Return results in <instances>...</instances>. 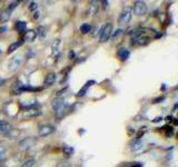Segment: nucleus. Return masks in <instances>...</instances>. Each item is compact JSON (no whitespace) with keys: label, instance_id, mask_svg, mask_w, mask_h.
Instances as JSON below:
<instances>
[{"label":"nucleus","instance_id":"nucleus-23","mask_svg":"<svg viewBox=\"0 0 178 167\" xmlns=\"http://www.w3.org/2000/svg\"><path fill=\"white\" fill-rule=\"evenodd\" d=\"M35 164H36V161L33 158H31V159H28V161H23L19 167H32Z\"/></svg>","mask_w":178,"mask_h":167},{"label":"nucleus","instance_id":"nucleus-12","mask_svg":"<svg viewBox=\"0 0 178 167\" xmlns=\"http://www.w3.org/2000/svg\"><path fill=\"white\" fill-rule=\"evenodd\" d=\"M117 56L121 61H126L130 57V51L125 47H120L117 50Z\"/></svg>","mask_w":178,"mask_h":167},{"label":"nucleus","instance_id":"nucleus-21","mask_svg":"<svg viewBox=\"0 0 178 167\" xmlns=\"http://www.w3.org/2000/svg\"><path fill=\"white\" fill-rule=\"evenodd\" d=\"M62 153H64V155L66 156V157H69V156L72 155L73 148L70 147V146H65V147H62Z\"/></svg>","mask_w":178,"mask_h":167},{"label":"nucleus","instance_id":"nucleus-19","mask_svg":"<svg viewBox=\"0 0 178 167\" xmlns=\"http://www.w3.org/2000/svg\"><path fill=\"white\" fill-rule=\"evenodd\" d=\"M33 143H35L33 139H30V138L23 139L21 143H20V148H21V149H28V148L32 147Z\"/></svg>","mask_w":178,"mask_h":167},{"label":"nucleus","instance_id":"nucleus-26","mask_svg":"<svg viewBox=\"0 0 178 167\" xmlns=\"http://www.w3.org/2000/svg\"><path fill=\"white\" fill-rule=\"evenodd\" d=\"M38 8V5L36 4V2H30V5H29V10H31V11H33V10H36Z\"/></svg>","mask_w":178,"mask_h":167},{"label":"nucleus","instance_id":"nucleus-3","mask_svg":"<svg viewBox=\"0 0 178 167\" xmlns=\"http://www.w3.org/2000/svg\"><path fill=\"white\" fill-rule=\"evenodd\" d=\"M131 11L137 16H144L147 12V5L144 1H135L133 8H131Z\"/></svg>","mask_w":178,"mask_h":167},{"label":"nucleus","instance_id":"nucleus-1","mask_svg":"<svg viewBox=\"0 0 178 167\" xmlns=\"http://www.w3.org/2000/svg\"><path fill=\"white\" fill-rule=\"evenodd\" d=\"M52 108H54V111H55L56 118L57 119H61L67 110V105L62 98L57 97V98L52 100Z\"/></svg>","mask_w":178,"mask_h":167},{"label":"nucleus","instance_id":"nucleus-25","mask_svg":"<svg viewBox=\"0 0 178 167\" xmlns=\"http://www.w3.org/2000/svg\"><path fill=\"white\" fill-rule=\"evenodd\" d=\"M5 156H6V149H5V147H4L2 145L0 144V161H4Z\"/></svg>","mask_w":178,"mask_h":167},{"label":"nucleus","instance_id":"nucleus-28","mask_svg":"<svg viewBox=\"0 0 178 167\" xmlns=\"http://www.w3.org/2000/svg\"><path fill=\"white\" fill-rule=\"evenodd\" d=\"M57 167H71L69 164H66V163H61V164H59Z\"/></svg>","mask_w":178,"mask_h":167},{"label":"nucleus","instance_id":"nucleus-16","mask_svg":"<svg viewBox=\"0 0 178 167\" xmlns=\"http://www.w3.org/2000/svg\"><path fill=\"white\" fill-rule=\"evenodd\" d=\"M37 37V33H36V30H32V29H30V30H27L26 33H25V37H23V41L26 40L28 42H32L33 40L36 39Z\"/></svg>","mask_w":178,"mask_h":167},{"label":"nucleus","instance_id":"nucleus-30","mask_svg":"<svg viewBox=\"0 0 178 167\" xmlns=\"http://www.w3.org/2000/svg\"><path fill=\"white\" fill-rule=\"evenodd\" d=\"M38 17H39V12L38 11H35V12H33V19H38Z\"/></svg>","mask_w":178,"mask_h":167},{"label":"nucleus","instance_id":"nucleus-15","mask_svg":"<svg viewBox=\"0 0 178 167\" xmlns=\"http://www.w3.org/2000/svg\"><path fill=\"white\" fill-rule=\"evenodd\" d=\"M11 12H12V9H10L9 7H7L6 9L1 11V13H0V22L8 21L11 17Z\"/></svg>","mask_w":178,"mask_h":167},{"label":"nucleus","instance_id":"nucleus-24","mask_svg":"<svg viewBox=\"0 0 178 167\" xmlns=\"http://www.w3.org/2000/svg\"><path fill=\"white\" fill-rule=\"evenodd\" d=\"M36 33H37V36H39L40 38H44V36H46V29H44V27L40 26V27H38Z\"/></svg>","mask_w":178,"mask_h":167},{"label":"nucleus","instance_id":"nucleus-17","mask_svg":"<svg viewBox=\"0 0 178 167\" xmlns=\"http://www.w3.org/2000/svg\"><path fill=\"white\" fill-rule=\"evenodd\" d=\"M15 29H16L17 33H26V29H27V23L22 20H18L15 23Z\"/></svg>","mask_w":178,"mask_h":167},{"label":"nucleus","instance_id":"nucleus-4","mask_svg":"<svg viewBox=\"0 0 178 167\" xmlns=\"http://www.w3.org/2000/svg\"><path fill=\"white\" fill-rule=\"evenodd\" d=\"M22 60H23V58H22V56L20 55L12 57L10 60H9V62H8V70H9V71H16L17 69L21 66Z\"/></svg>","mask_w":178,"mask_h":167},{"label":"nucleus","instance_id":"nucleus-2","mask_svg":"<svg viewBox=\"0 0 178 167\" xmlns=\"http://www.w3.org/2000/svg\"><path fill=\"white\" fill-rule=\"evenodd\" d=\"M112 31H114L112 25H111L110 22L106 23L105 26L101 28V30H100V36H99L100 42H106V41H108L109 38L111 37V35H112Z\"/></svg>","mask_w":178,"mask_h":167},{"label":"nucleus","instance_id":"nucleus-22","mask_svg":"<svg viewBox=\"0 0 178 167\" xmlns=\"http://www.w3.org/2000/svg\"><path fill=\"white\" fill-rule=\"evenodd\" d=\"M90 29H91V26H90L89 23H83V25L80 26V31H81V33H83V35L90 33Z\"/></svg>","mask_w":178,"mask_h":167},{"label":"nucleus","instance_id":"nucleus-9","mask_svg":"<svg viewBox=\"0 0 178 167\" xmlns=\"http://www.w3.org/2000/svg\"><path fill=\"white\" fill-rule=\"evenodd\" d=\"M98 10H99L98 2L97 1H90L88 5V9H87V15L94 17L98 13Z\"/></svg>","mask_w":178,"mask_h":167},{"label":"nucleus","instance_id":"nucleus-31","mask_svg":"<svg viewBox=\"0 0 178 167\" xmlns=\"http://www.w3.org/2000/svg\"><path fill=\"white\" fill-rule=\"evenodd\" d=\"M96 29H97V27H94L93 29H90V31H91V35H95V33H96Z\"/></svg>","mask_w":178,"mask_h":167},{"label":"nucleus","instance_id":"nucleus-7","mask_svg":"<svg viewBox=\"0 0 178 167\" xmlns=\"http://www.w3.org/2000/svg\"><path fill=\"white\" fill-rule=\"evenodd\" d=\"M12 130V126L7 120H0V135H8Z\"/></svg>","mask_w":178,"mask_h":167},{"label":"nucleus","instance_id":"nucleus-20","mask_svg":"<svg viewBox=\"0 0 178 167\" xmlns=\"http://www.w3.org/2000/svg\"><path fill=\"white\" fill-rule=\"evenodd\" d=\"M23 45V40H19V41H16V42H13V44H11L9 47H8V54H12L13 51H16L20 46Z\"/></svg>","mask_w":178,"mask_h":167},{"label":"nucleus","instance_id":"nucleus-10","mask_svg":"<svg viewBox=\"0 0 178 167\" xmlns=\"http://www.w3.org/2000/svg\"><path fill=\"white\" fill-rule=\"evenodd\" d=\"M27 87L21 83V81H16L12 86V95H20L21 93H23L25 90H27Z\"/></svg>","mask_w":178,"mask_h":167},{"label":"nucleus","instance_id":"nucleus-18","mask_svg":"<svg viewBox=\"0 0 178 167\" xmlns=\"http://www.w3.org/2000/svg\"><path fill=\"white\" fill-rule=\"evenodd\" d=\"M94 84H95V80H90V81H87V83L85 84V86H83V88H81L80 90H79V91H78V94H77L78 97H83V95L87 93V90H88L89 87H91Z\"/></svg>","mask_w":178,"mask_h":167},{"label":"nucleus","instance_id":"nucleus-29","mask_svg":"<svg viewBox=\"0 0 178 167\" xmlns=\"http://www.w3.org/2000/svg\"><path fill=\"white\" fill-rule=\"evenodd\" d=\"M75 58V52L73 51H69V59H73Z\"/></svg>","mask_w":178,"mask_h":167},{"label":"nucleus","instance_id":"nucleus-11","mask_svg":"<svg viewBox=\"0 0 178 167\" xmlns=\"http://www.w3.org/2000/svg\"><path fill=\"white\" fill-rule=\"evenodd\" d=\"M149 40H150L149 37L146 36L144 33V35H141L140 37H138V38L131 40V44H133L134 46H145V45H147L149 42Z\"/></svg>","mask_w":178,"mask_h":167},{"label":"nucleus","instance_id":"nucleus-27","mask_svg":"<svg viewBox=\"0 0 178 167\" xmlns=\"http://www.w3.org/2000/svg\"><path fill=\"white\" fill-rule=\"evenodd\" d=\"M121 33H122L121 29H118V30H116V33H114V35H111V36H112V38H117V37H118Z\"/></svg>","mask_w":178,"mask_h":167},{"label":"nucleus","instance_id":"nucleus-32","mask_svg":"<svg viewBox=\"0 0 178 167\" xmlns=\"http://www.w3.org/2000/svg\"><path fill=\"white\" fill-rule=\"evenodd\" d=\"M4 83H5V79H0V86H2Z\"/></svg>","mask_w":178,"mask_h":167},{"label":"nucleus","instance_id":"nucleus-5","mask_svg":"<svg viewBox=\"0 0 178 167\" xmlns=\"http://www.w3.org/2000/svg\"><path fill=\"white\" fill-rule=\"evenodd\" d=\"M56 128L55 126L50 125V124H44V125H40L38 129V134L40 137H46V136H49L52 133H55Z\"/></svg>","mask_w":178,"mask_h":167},{"label":"nucleus","instance_id":"nucleus-6","mask_svg":"<svg viewBox=\"0 0 178 167\" xmlns=\"http://www.w3.org/2000/svg\"><path fill=\"white\" fill-rule=\"evenodd\" d=\"M131 16H133L131 8L126 7V8L121 11V13L119 15L118 21H119V23H128V22L130 21V19H131Z\"/></svg>","mask_w":178,"mask_h":167},{"label":"nucleus","instance_id":"nucleus-8","mask_svg":"<svg viewBox=\"0 0 178 167\" xmlns=\"http://www.w3.org/2000/svg\"><path fill=\"white\" fill-rule=\"evenodd\" d=\"M41 114V111L39 109H35V108H27L25 111H22V118H33L37 117Z\"/></svg>","mask_w":178,"mask_h":167},{"label":"nucleus","instance_id":"nucleus-13","mask_svg":"<svg viewBox=\"0 0 178 167\" xmlns=\"http://www.w3.org/2000/svg\"><path fill=\"white\" fill-rule=\"evenodd\" d=\"M143 146H144V143L140 140L139 138L133 139L130 143H129V147L133 151H138V150L143 149Z\"/></svg>","mask_w":178,"mask_h":167},{"label":"nucleus","instance_id":"nucleus-14","mask_svg":"<svg viewBox=\"0 0 178 167\" xmlns=\"http://www.w3.org/2000/svg\"><path fill=\"white\" fill-rule=\"evenodd\" d=\"M57 79V76H56L55 72H49L47 74V76L44 77V86L46 87H49L51 85H54Z\"/></svg>","mask_w":178,"mask_h":167}]
</instances>
